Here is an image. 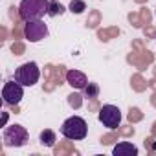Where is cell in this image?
Instances as JSON below:
<instances>
[{"instance_id":"5bb4252c","label":"cell","mask_w":156,"mask_h":156,"mask_svg":"<svg viewBox=\"0 0 156 156\" xmlns=\"http://www.w3.org/2000/svg\"><path fill=\"white\" fill-rule=\"evenodd\" d=\"M154 15H156V8H154Z\"/></svg>"},{"instance_id":"277c9868","label":"cell","mask_w":156,"mask_h":156,"mask_svg":"<svg viewBox=\"0 0 156 156\" xmlns=\"http://www.w3.org/2000/svg\"><path fill=\"white\" fill-rule=\"evenodd\" d=\"M2 140H4L6 147H24L30 140V132L26 130V127H22L19 123H13V125H8L4 129Z\"/></svg>"},{"instance_id":"8fae6325","label":"cell","mask_w":156,"mask_h":156,"mask_svg":"<svg viewBox=\"0 0 156 156\" xmlns=\"http://www.w3.org/2000/svg\"><path fill=\"white\" fill-rule=\"evenodd\" d=\"M85 9H87V4L83 2V0H72L70 2V11L75 13V15H81Z\"/></svg>"},{"instance_id":"9c48e42d","label":"cell","mask_w":156,"mask_h":156,"mask_svg":"<svg viewBox=\"0 0 156 156\" xmlns=\"http://www.w3.org/2000/svg\"><path fill=\"white\" fill-rule=\"evenodd\" d=\"M114 156H138V147L130 141H119L114 149H112Z\"/></svg>"},{"instance_id":"5b68a950","label":"cell","mask_w":156,"mask_h":156,"mask_svg":"<svg viewBox=\"0 0 156 156\" xmlns=\"http://www.w3.org/2000/svg\"><path fill=\"white\" fill-rule=\"evenodd\" d=\"M22 98H24V87L20 83H17L15 79L4 83V87H2V101L8 107H17L22 101Z\"/></svg>"},{"instance_id":"4fadbf2b","label":"cell","mask_w":156,"mask_h":156,"mask_svg":"<svg viewBox=\"0 0 156 156\" xmlns=\"http://www.w3.org/2000/svg\"><path fill=\"white\" fill-rule=\"evenodd\" d=\"M83 90H85V96H87V98H96V96L99 94V87H98L96 83H88Z\"/></svg>"},{"instance_id":"7c38bea8","label":"cell","mask_w":156,"mask_h":156,"mask_svg":"<svg viewBox=\"0 0 156 156\" xmlns=\"http://www.w3.org/2000/svg\"><path fill=\"white\" fill-rule=\"evenodd\" d=\"M62 13H64V8H62L59 2H50L48 17H57V15H62Z\"/></svg>"},{"instance_id":"8992f818","label":"cell","mask_w":156,"mask_h":156,"mask_svg":"<svg viewBox=\"0 0 156 156\" xmlns=\"http://www.w3.org/2000/svg\"><path fill=\"white\" fill-rule=\"evenodd\" d=\"M98 119L107 127V129H118L121 123V110L116 105H103L99 108Z\"/></svg>"},{"instance_id":"7a4b0ae2","label":"cell","mask_w":156,"mask_h":156,"mask_svg":"<svg viewBox=\"0 0 156 156\" xmlns=\"http://www.w3.org/2000/svg\"><path fill=\"white\" fill-rule=\"evenodd\" d=\"M61 134L66 140H85L88 134V125L81 116H72L68 119H64V123L61 125Z\"/></svg>"},{"instance_id":"ba28073f","label":"cell","mask_w":156,"mask_h":156,"mask_svg":"<svg viewBox=\"0 0 156 156\" xmlns=\"http://www.w3.org/2000/svg\"><path fill=\"white\" fill-rule=\"evenodd\" d=\"M66 81L72 88H77V90H83L87 85H88V79H87V75L83 72H77V70H70L66 73Z\"/></svg>"},{"instance_id":"52a82bcc","label":"cell","mask_w":156,"mask_h":156,"mask_svg":"<svg viewBox=\"0 0 156 156\" xmlns=\"http://www.w3.org/2000/svg\"><path fill=\"white\" fill-rule=\"evenodd\" d=\"M24 35L30 42H39L48 37V28L42 20H30L24 26Z\"/></svg>"},{"instance_id":"6da1fadb","label":"cell","mask_w":156,"mask_h":156,"mask_svg":"<svg viewBox=\"0 0 156 156\" xmlns=\"http://www.w3.org/2000/svg\"><path fill=\"white\" fill-rule=\"evenodd\" d=\"M48 8H50L48 0H22L19 6V15L24 22L41 20L44 15H48Z\"/></svg>"},{"instance_id":"3957f363","label":"cell","mask_w":156,"mask_h":156,"mask_svg":"<svg viewBox=\"0 0 156 156\" xmlns=\"http://www.w3.org/2000/svg\"><path fill=\"white\" fill-rule=\"evenodd\" d=\"M13 79H15L17 83H20L22 87H33V85H37L39 79H41V68H39V64L33 62V61L24 62V64H20V66L15 70Z\"/></svg>"},{"instance_id":"30bf717a","label":"cell","mask_w":156,"mask_h":156,"mask_svg":"<svg viewBox=\"0 0 156 156\" xmlns=\"http://www.w3.org/2000/svg\"><path fill=\"white\" fill-rule=\"evenodd\" d=\"M39 140H41V143H42V145H46V147H53V145H55V141H57L55 132H53V130H50V129L42 130V132H41V136H39Z\"/></svg>"}]
</instances>
